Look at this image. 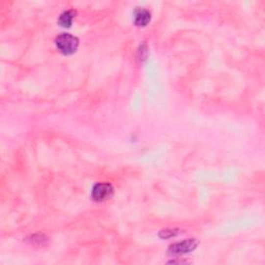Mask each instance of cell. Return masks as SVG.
Segmentation results:
<instances>
[{
	"label": "cell",
	"instance_id": "cell-1",
	"mask_svg": "<svg viewBox=\"0 0 265 265\" xmlns=\"http://www.w3.org/2000/svg\"><path fill=\"white\" fill-rule=\"evenodd\" d=\"M55 44L57 49L65 55H72L74 54L79 46V39L75 35H72L70 33H62L58 35Z\"/></svg>",
	"mask_w": 265,
	"mask_h": 265
},
{
	"label": "cell",
	"instance_id": "cell-2",
	"mask_svg": "<svg viewBox=\"0 0 265 265\" xmlns=\"http://www.w3.org/2000/svg\"><path fill=\"white\" fill-rule=\"evenodd\" d=\"M113 195V187L108 184V182H98L96 184L93 191H91V198L96 202L105 201L109 198H111Z\"/></svg>",
	"mask_w": 265,
	"mask_h": 265
},
{
	"label": "cell",
	"instance_id": "cell-3",
	"mask_svg": "<svg viewBox=\"0 0 265 265\" xmlns=\"http://www.w3.org/2000/svg\"><path fill=\"white\" fill-rule=\"evenodd\" d=\"M198 245L196 240H186L177 243H173L169 246V254L172 256H180L194 251Z\"/></svg>",
	"mask_w": 265,
	"mask_h": 265
},
{
	"label": "cell",
	"instance_id": "cell-4",
	"mask_svg": "<svg viewBox=\"0 0 265 265\" xmlns=\"http://www.w3.org/2000/svg\"><path fill=\"white\" fill-rule=\"evenodd\" d=\"M150 19L151 14L148 10H146L144 7H138V10H136L134 22L137 26H146L150 22Z\"/></svg>",
	"mask_w": 265,
	"mask_h": 265
},
{
	"label": "cell",
	"instance_id": "cell-5",
	"mask_svg": "<svg viewBox=\"0 0 265 265\" xmlns=\"http://www.w3.org/2000/svg\"><path fill=\"white\" fill-rule=\"evenodd\" d=\"M75 16H76V12L74 10L65 11L58 18V24L62 27H66V28L67 27H71Z\"/></svg>",
	"mask_w": 265,
	"mask_h": 265
},
{
	"label": "cell",
	"instance_id": "cell-6",
	"mask_svg": "<svg viewBox=\"0 0 265 265\" xmlns=\"http://www.w3.org/2000/svg\"><path fill=\"white\" fill-rule=\"evenodd\" d=\"M178 234V230H173V229H167V230H163L160 232V237L161 239H170V237L176 236Z\"/></svg>",
	"mask_w": 265,
	"mask_h": 265
}]
</instances>
